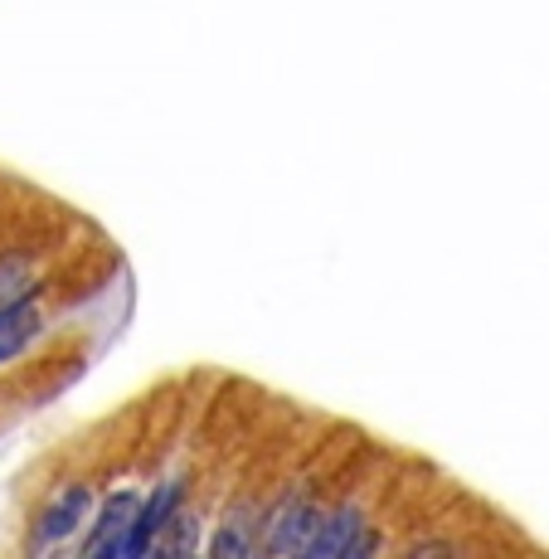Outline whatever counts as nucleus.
<instances>
[{
    "label": "nucleus",
    "mask_w": 549,
    "mask_h": 559,
    "mask_svg": "<svg viewBox=\"0 0 549 559\" xmlns=\"http://www.w3.org/2000/svg\"><path fill=\"white\" fill-rule=\"evenodd\" d=\"M136 515H142V497H136V491H117V497L98 511V521H93V535L83 540V555L127 559V535H132Z\"/></svg>",
    "instance_id": "2"
},
{
    "label": "nucleus",
    "mask_w": 549,
    "mask_h": 559,
    "mask_svg": "<svg viewBox=\"0 0 549 559\" xmlns=\"http://www.w3.org/2000/svg\"><path fill=\"white\" fill-rule=\"evenodd\" d=\"M29 287H35V263L25 253H10L0 258V307L10 302H25Z\"/></svg>",
    "instance_id": "5"
},
{
    "label": "nucleus",
    "mask_w": 549,
    "mask_h": 559,
    "mask_svg": "<svg viewBox=\"0 0 549 559\" xmlns=\"http://www.w3.org/2000/svg\"><path fill=\"white\" fill-rule=\"evenodd\" d=\"M93 507V487L88 481H69V487L59 491V497L49 501V511L39 515V525H35V550H53V545H63L73 531H79V521L88 515Z\"/></svg>",
    "instance_id": "3"
},
{
    "label": "nucleus",
    "mask_w": 549,
    "mask_h": 559,
    "mask_svg": "<svg viewBox=\"0 0 549 559\" xmlns=\"http://www.w3.org/2000/svg\"><path fill=\"white\" fill-rule=\"evenodd\" d=\"M39 331H45V311H39L35 297L0 307V360L20 356V350H25L29 341L39 336Z\"/></svg>",
    "instance_id": "4"
},
{
    "label": "nucleus",
    "mask_w": 549,
    "mask_h": 559,
    "mask_svg": "<svg viewBox=\"0 0 549 559\" xmlns=\"http://www.w3.org/2000/svg\"><path fill=\"white\" fill-rule=\"evenodd\" d=\"M370 511L360 507V501H336V507L326 511V521H321V531H317V540H311V559H321V555H380L384 550V540L370 531Z\"/></svg>",
    "instance_id": "1"
}]
</instances>
